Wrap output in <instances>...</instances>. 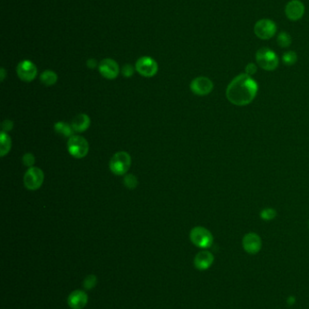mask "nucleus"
Instances as JSON below:
<instances>
[{
	"label": "nucleus",
	"mask_w": 309,
	"mask_h": 309,
	"mask_svg": "<svg viewBox=\"0 0 309 309\" xmlns=\"http://www.w3.org/2000/svg\"><path fill=\"white\" fill-rule=\"evenodd\" d=\"M277 211L275 209L273 208H266L263 209L261 212H260V218L266 221V222H269V221H272V220L275 219L277 217Z\"/></svg>",
	"instance_id": "obj_22"
},
{
	"label": "nucleus",
	"mask_w": 309,
	"mask_h": 309,
	"mask_svg": "<svg viewBox=\"0 0 309 309\" xmlns=\"http://www.w3.org/2000/svg\"><path fill=\"white\" fill-rule=\"evenodd\" d=\"M55 131L58 135L62 136L64 138H71L74 136V129L71 125L65 122H57L55 124Z\"/></svg>",
	"instance_id": "obj_17"
},
{
	"label": "nucleus",
	"mask_w": 309,
	"mask_h": 309,
	"mask_svg": "<svg viewBox=\"0 0 309 309\" xmlns=\"http://www.w3.org/2000/svg\"><path fill=\"white\" fill-rule=\"evenodd\" d=\"M98 68L99 72L103 77L109 80L115 79L120 72L118 63L115 62V60L110 58L103 59V61L99 63Z\"/></svg>",
	"instance_id": "obj_13"
},
{
	"label": "nucleus",
	"mask_w": 309,
	"mask_h": 309,
	"mask_svg": "<svg viewBox=\"0 0 309 309\" xmlns=\"http://www.w3.org/2000/svg\"><path fill=\"white\" fill-rule=\"evenodd\" d=\"M277 32L278 27L276 23L269 18L259 19L254 26V34L259 39H271L277 34Z\"/></svg>",
	"instance_id": "obj_4"
},
{
	"label": "nucleus",
	"mask_w": 309,
	"mask_h": 309,
	"mask_svg": "<svg viewBox=\"0 0 309 309\" xmlns=\"http://www.w3.org/2000/svg\"><path fill=\"white\" fill-rule=\"evenodd\" d=\"M277 42H278V45L282 48H287L292 44V37L287 32L282 31L278 34Z\"/></svg>",
	"instance_id": "obj_20"
},
{
	"label": "nucleus",
	"mask_w": 309,
	"mask_h": 309,
	"mask_svg": "<svg viewBox=\"0 0 309 309\" xmlns=\"http://www.w3.org/2000/svg\"><path fill=\"white\" fill-rule=\"evenodd\" d=\"M214 88V84L211 79L205 76L195 78L190 84V90L196 95L205 96L210 94Z\"/></svg>",
	"instance_id": "obj_9"
},
{
	"label": "nucleus",
	"mask_w": 309,
	"mask_h": 309,
	"mask_svg": "<svg viewBox=\"0 0 309 309\" xmlns=\"http://www.w3.org/2000/svg\"><path fill=\"white\" fill-rule=\"evenodd\" d=\"M258 85L251 76L241 73L232 80L227 87L226 97L236 106H247L255 100L258 94Z\"/></svg>",
	"instance_id": "obj_1"
},
{
	"label": "nucleus",
	"mask_w": 309,
	"mask_h": 309,
	"mask_svg": "<svg viewBox=\"0 0 309 309\" xmlns=\"http://www.w3.org/2000/svg\"><path fill=\"white\" fill-rule=\"evenodd\" d=\"M88 302V297L82 290H75L69 295L67 303L72 309H83Z\"/></svg>",
	"instance_id": "obj_15"
},
{
	"label": "nucleus",
	"mask_w": 309,
	"mask_h": 309,
	"mask_svg": "<svg viewBox=\"0 0 309 309\" xmlns=\"http://www.w3.org/2000/svg\"><path fill=\"white\" fill-rule=\"evenodd\" d=\"M96 283H97L96 276H87L86 279H85V281H84V287L87 290H91L93 287H95Z\"/></svg>",
	"instance_id": "obj_24"
},
{
	"label": "nucleus",
	"mask_w": 309,
	"mask_h": 309,
	"mask_svg": "<svg viewBox=\"0 0 309 309\" xmlns=\"http://www.w3.org/2000/svg\"><path fill=\"white\" fill-rule=\"evenodd\" d=\"M256 62L259 67L268 72L275 71L278 67L279 59L274 51L268 47H261L256 53Z\"/></svg>",
	"instance_id": "obj_2"
},
{
	"label": "nucleus",
	"mask_w": 309,
	"mask_h": 309,
	"mask_svg": "<svg viewBox=\"0 0 309 309\" xmlns=\"http://www.w3.org/2000/svg\"><path fill=\"white\" fill-rule=\"evenodd\" d=\"M135 69L143 77H153L158 72V63L150 56L141 57L135 63Z\"/></svg>",
	"instance_id": "obj_8"
},
{
	"label": "nucleus",
	"mask_w": 309,
	"mask_h": 309,
	"mask_svg": "<svg viewBox=\"0 0 309 309\" xmlns=\"http://www.w3.org/2000/svg\"><path fill=\"white\" fill-rule=\"evenodd\" d=\"M295 301H296V299H295L294 297H289V298H287V303L289 304V305L295 304Z\"/></svg>",
	"instance_id": "obj_31"
},
{
	"label": "nucleus",
	"mask_w": 309,
	"mask_h": 309,
	"mask_svg": "<svg viewBox=\"0 0 309 309\" xmlns=\"http://www.w3.org/2000/svg\"><path fill=\"white\" fill-rule=\"evenodd\" d=\"M306 7L301 0H290L285 6V15L290 20L297 22L305 15Z\"/></svg>",
	"instance_id": "obj_10"
},
{
	"label": "nucleus",
	"mask_w": 309,
	"mask_h": 309,
	"mask_svg": "<svg viewBox=\"0 0 309 309\" xmlns=\"http://www.w3.org/2000/svg\"><path fill=\"white\" fill-rule=\"evenodd\" d=\"M189 238L195 246L201 249L211 248L213 244L212 232L201 226H197L190 230Z\"/></svg>",
	"instance_id": "obj_5"
},
{
	"label": "nucleus",
	"mask_w": 309,
	"mask_h": 309,
	"mask_svg": "<svg viewBox=\"0 0 309 309\" xmlns=\"http://www.w3.org/2000/svg\"><path fill=\"white\" fill-rule=\"evenodd\" d=\"M86 64H87V66L90 68V69H93V68L96 67L97 66V62H96V60H94V59H89L87 62H86Z\"/></svg>",
	"instance_id": "obj_29"
},
{
	"label": "nucleus",
	"mask_w": 309,
	"mask_h": 309,
	"mask_svg": "<svg viewBox=\"0 0 309 309\" xmlns=\"http://www.w3.org/2000/svg\"><path fill=\"white\" fill-rule=\"evenodd\" d=\"M17 73L18 77L23 82L30 83L36 77L37 68L31 61L25 60L18 63Z\"/></svg>",
	"instance_id": "obj_11"
},
{
	"label": "nucleus",
	"mask_w": 309,
	"mask_h": 309,
	"mask_svg": "<svg viewBox=\"0 0 309 309\" xmlns=\"http://www.w3.org/2000/svg\"><path fill=\"white\" fill-rule=\"evenodd\" d=\"M122 73L125 77H132L134 73V68L131 64H125L122 69Z\"/></svg>",
	"instance_id": "obj_27"
},
{
	"label": "nucleus",
	"mask_w": 309,
	"mask_h": 309,
	"mask_svg": "<svg viewBox=\"0 0 309 309\" xmlns=\"http://www.w3.org/2000/svg\"><path fill=\"white\" fill-rule=\"evenodd\" d=\"M22 160H23L24 165L29 168H32V166L34 164V157L31 153L25 154Z\"/></svg>",
	"instance_id": "obj_25"
},
{
	"label": "nucleus",
	"mask_w": 309,
	"mask_h": 309,
	"mask_svg": "<svg viewBox=\"0 0 309 309\" xmlns=\"http://www.w3.org/2000/svg\"><path fill=\"white\" fill-rule=\"evenodd\" d=\"M124 186L129 189H134L138 186V180L134 174H127L124 178Z\"/></svg>",
	"instance_id": "obj_23"
},
{
	"label": "nucleus",
	"mask_w": 309,
	"mask_h": 309,
	"mask_svg": "<svg viewBox=\"0 0 309 309\" xmlns=\"http://www.w3.org/2000/svg\"><path fill=\"white\" fill-rule=\"evenodd\" d=\"M257 72H258V66H257L256 63L249 62V63L247 64L246 67H245V73L246 74L249 75V76H252V75L256 74Z\"/></svg>",
	"instance_id": "obj_26"
},
{
	"label": "nucleus",
	"mask_w": 309,
	"mask_h": 309,
	"mask_svg": "<svg viewBox=\"0 0 309 309\" xmlns=\"http://www.w3.org/2000/svg\"><path fill=\"white\" fill-rule=\"evenodd\" d=\"M282 62L287 66L294 65L296 62H298V55L294 51H286L282 56Z\"/></svg>",
	"instance_id": "obj_21"
},
{
	"label": "nucleus",
	"mask_w": 309,
	"mask_h": 309,
	"mask_svg": "<svg viewBox=\"0 0 309 309\" xmlns=\"http://www.w3.org/2000/svg\"><path fill=\"white\" fill-rule=\"evenodd\" d=\"M214 262V256L208 251L198 253L194 258V266L197 270H206L212 267Z\"/></svg>",
	"instance_id": "obj_14"
},
{
	"label": "nucleus",
	"mask_w": 309,
	"mask_h": 309,
	"mask_svg": "<svg viewBox=\"0 0 309 309\" xmlns=\"http://www.w3.org/2000/svg\"><path fill=\"white\" fill-rule=\"evenodd\" d=\"M0 143H1V157H5L11 148V140L6 132H1L0 135Z\"/></svg>",
	"instance_id": "obj_19"
},
{
	"label": "nucleus",
	"mask_w": 309,
	"mask_h": 309,
	"mask_svg": "<svg viewBox=\"0 0 309 309\" xmlns=\"http://www.w3.org/2000/svg\"><path fill=\"white\" fill-rule=\"evenodd\" d=\"M58 74L51 70H46L44 73H41L40 81L43 84L51 86L58 82Z\"/></svg>",
	"instance_id": "obj_18"
},
{
	"label": "nucleus",
	"mask_w": 309,
	"mask_h": 309,
	"mask_svg": "<svg viewBox=\"0 0 309 309\" xmlns=\"http://www.w3.org/2000/svg\"><path fill=\"white\" fill-rule=\"evenodd\" d=\"M45 179L44 172L39 168H29L24 176V185L27 189L34 191L40 188Z\"/></svg>",
	"instance_id": "obj_7"
},
{
	"label": "nucleus",
	"mask_w": 309,
	"mask_h": 309,
	"mask_svg": "<svg viewBox=\"0 0 309 309\" xmlns=\"http://www.w3.org/2000/svg\"><path fill=\"white\" fill-rule=\"evenodd\" d=\"M67 148L72 157L75 158H83L86 157L88 154L89 144L85 138L81 136L74 135L69 138Z\"/></svg>",
	"instance_id": "obj_6"
},
{
	"label": "nucleus",
	"mask_w": 309,
	"mask_h": 309,
	"mask_svg": "<svg viewBox=\"0 0 309 309\" xmlns=\"http://www.w3.org/2000/svg\"><path fill=\"white\" fill-rule=\"evenodd\" d=\"M132 165L131 156L125 151L115 153L110 160L109 167L111 171L116 175H124L127 173Z\"/></svg>",
	"instance_id": "obj_3"
},
{
	"label": "nucleus",
	"mask_w": 309,
	"mask_h": 309,
	"mask_svg": "<svg viewBox=\"0 0 309 309\" xmlns=\"http://www.w3.org/2000/svg\"><path fill=\"white\" fill-rule=\"evenodd\" d=\"M244 251L250 255H255L260 252L262 247L261 238L255 232H248L242 240Z\"/></svg>",
	"instance_id": "obj_12"
},
{
	"label": "nucleus",
	"mask_w": 309,
	"mask_h": 309,
	"mask_svg": "<svg viewBox=\"0 0 309 309\" xmlns=\"http://www.w3.org/2000/svg\"><path fill=\"white\" fill-rule=\"evenodd\" d=\"M12 129H13V122L10 121V120L6 119V120H5V121L2 123V130H3V132L9 131V130H11Z\"/></svg>",
	"instance_id": "obj_28"
},
{
	"label": "nucleus",
	"mask_w": 309,
	"mask_h": 309,
	"mask_svg": "<svg viewBox=\"0 0 309 309\" xmlns=\"http://www.w3.org/2000/svg\"><path fill=\"white\" fill-rule=\"evenodd\" d=\"M90 124H91V120H90L89 116L82 113V114L77 115L73 119L71 126L76 132H84L90 127Z\"/></svg>",
	"instance_id": "obj_16"
},
{
	"label": "nucleus",
	"mask_w": 309,
	"mask_h": 309,
	"mask_svg": "<svg viewBox=\"0 0 309 309\" xmlns=\"http://www.w3.org/2000/svg\"></svg>",
	"instance_id": "obj_32"
},
{
	"label": "nucleus",
	"mask_w": 309,
	"mask_h": 309,
	"mask_svg": "<svg viewBox=\"0 0 309 309\" xmlns=\"http://www.w3.org/2000/svg\"><path fill=\"white\" fill-rule=\"evenodd\" d=\"M1 81H4L5 79V76H6V71L4 68H1Z\"/></svg>",
	"instance_id": "obj_30"
}]
</instances>
